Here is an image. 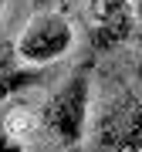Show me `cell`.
Instances as JSON below:
<instances>
[{
  "label": "cell",
  "mask_w": 142,
  "mask_h": 152,
  "mask_svg": "<svg viewBox=\"0 0 142 152\" xmlns=\"http://www.w3.org/2000/svg\"><path fill=\"white\" fill-rule=\"evenodd\" d=\"M71 24L64 20L61 14H51L44 10L37 17H31V24L24 27V34L17 37V58L24 64H34V68H48L51 61L64 58L71 51Z\"/></svg>",
  "instance_id": "7a4b0ae2"
},
{
  "label": "cell",
  "mask_w": 142,
  "mask_h": 152,
  "mask_svg": "<svg viewBox=\"0 0 142 152\" xmlns=\"http://www.w3.org/2000/svg\"><path fill=\"white\" fill-rule=\"evenodd\" d=\"M98 145L115 149V152H139L142 149V102L125 98L122 105L105 112L98 122Z\"/></svg>",
  "instance_id": "277c9868"
},
{
  "label": "cell",
  "mask_w": 142,
  "mask_h": 152,
  "mask_svg": "<svg viewBox=\"0 0 142 152\" xmlns=\"http://www.w3.org/2000/svg\"><path fill=\"white\" fill-rule=\"evenodd\" d=\"M88 95H91V61L75 68V75L48 98V105L41 112V122L61 145H78L85 139Z\"/></svg>",
  "instance_id": "6da1fadb"
},
{
  "label": "cell",
  "mask_w": 142,
  "mask_h": 152,
  "mask_svg": "<svg viewBox=\"0 0 142 152\" xmlns=\"http://www.w3.org/2000/svg\"><path fill=\"white\" fill-rule=\"evenodd\" d=\"M48 78V68H34V64H0V102L10 98L24 88H34Z\"/></svg>",
  "instance_id": "5b68a950"
},
{
  "label": "cell",
  "mask_w": 142,
  "mask_h": 152,
  "mask_svg": "<svg viewBox=\"0 0 142 152\" xmlns=\"http://www.w3.org/2000/svg\"><path fill=\"white\" fill-rule=\"evenodd\" d=\"M0 122H4V129H7V135H10V139H20V135H27V132H34V125H37V122H34V115H27L24 108H14V112H7Z\"/></svg>",
  "instance_id": "8992f818"
},
{
  "label": "cell",
  "mask_w": 142,
  "mask_h": 152,
  "mask_svg": "<svg viewBox=\"0 0 142 152\" xmlns=\"http://www.w3.org/2000/svg\"><path fill=\"white\" fill-rule=\"evenodd\" d=\"M0 10H4V0H0Z\"/></svg>",
  "instance_id": "9c48e42d"
},
{
  "label": "cell",
  "mask_w": 142,
  "mask_h": 152,
  "mask_svg": "<svg viewBox=\"0 0 142 152\" xmlns=\"http://www.w3.org/2000/svg\"><path fill=\"white\" fill-rule=\"evenodd\" d=\"M135 20H139V31H135V37L142 44V0H135Z\"/></svg>",
  "instance_id": "52a82bcc"
},
{
  "label": "cell",
  "mask_w": 142,
  "mask_h": 152,
  "mask_svg": "<svg viewBox=\"0 0 142 152\" xmlns=\"http://www.w3.org/2000/svg\"><path fill=\"white\" fill-rule=\"evenodd\" d=\"M139 31L135 20V4L129 0H98V10H95V27H91V58L112 51L115 44H125L132 34Z\"/></svg>",
  "instance_id": "3957f363"
},
{
  "label": "cell",
  "mask_w": 142,
  "mask_h": 152,
  "mask_svg": "<svg viewBox=\"0 0 142 152\" xmlns=\"http://www.w3.org/2000/svg\"><path fill=\"white\" fill-rule=\"evenodd\" d=\"M37 4H51V0H37Z\"/></svg>",
  "instance_id": "ba28073f"
}]
</instances>
